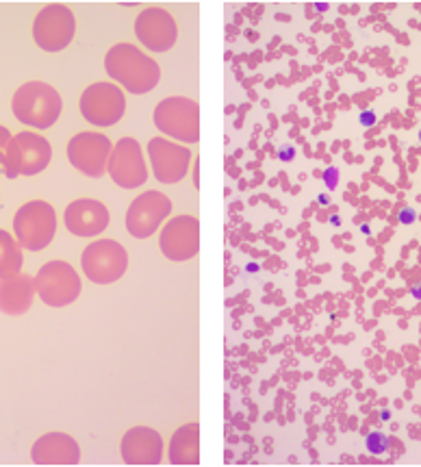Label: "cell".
<instances>
[{"instance_id": "cell-1", "label": "cell", "mask_w": 421, "mask_h": 467, "mask_svg": "<svg viewBox=\"0 0 421 467\" xmlns=\"http://www.w3.org/2000/svg\"><path fill=\"white\" fill-rule=\"evenodd\" d=\"M107 72L113 78H118L128 92L133 94H144L150 92L152 88L159 83V66L150 57L141 55L138 48L130 47V44H118L109 50L107 55Z\"/></svg>"}, {"instance_id": "cell-2", "label": "cell", "mask_w": 421, "mask_h": 467, "mask_svg": "<svg viewBox=\"0 0 421 467\" xmlns=\"http://www.w3.org/2000/svg\"><path fill=\"white\" fill-rule=\"evenodd\" d=\"M14 116L20 119L22 124L36 129H48L59 119L64 102L55 88L48 83L31 81L15 92L14 102H11Z\"/></svg>"}, {"instance_id": "cell-3", "label": "cell", "mask_w": 421, "mask_h": 467, "mask_svg": "<svg viewBox=\"0 0 421 467\" xmlns=\"http://www.w3.org/2000/svg\"><path fill=\"white\" fill-rule=\"evenodd\" d=\"M14 231L22 248L33 250V253L44 250L56 233L55 209L44 201L22 204L14 218Z\"/></svg>"}, {"instance_id": "cell-4", "label": "cell", "mask_w": 421, "mask_h": 467, "mask_svg": "<svg viewBox=\"0 0 421 467\" xmlns=\"http://www.w3.org/2000/svg\"><path fill=\"white\" fill-rule=\"evenodd\" d=\"M50 144L42 135L37 133H20L11 138V144L7 148V157H5V174L9 179L15 176H33L46 170L50 163Z\"/></svg>"}, {"instance_id": "cell-5", "label": "cell", "mask_w": 421, "mask_h": 467, "mask_svg": "<svg viewBox=\"0 0 421 467\" xmlns=\"http://www.w3.org/2000/svg\"><path fill=\"white\" fill-rule=\"evenodd\" d=\"M36 292L48 306L72 305L81 294V278L66 261H50L37 272Z\"/></svg>"}, {"instance_id": "cell-6", "label": "cell", "mask_w": 421, "mask_h": 467, "mask_svg": "<svg viewBox=\"0 0 421 467\" xmlns=\"http://www.w3.org/2000/svg\"><path fill=\"white\" fill-rule=\"evenodd\" d=\"M74 28H77V22H74L72 11L66 5L55 3L37 14L36 22H33V37L42 50L56 53L72 42Z\"/></svg>"}, {"instance_id": "cell-7", "label": "cell", "mask_w": 421, "mask_h": 467, "mask_svg": "<svg viewBox=\"0 0 421 467\" xmlns=\"http://www.w3.org/2000/svg\"><path fill=\"white\" fill-rule=\"evenodd\" d=\"M81 264L89 281L107 285L118 281L127 272L128 257L127 250L119 246L118 242L100 239V242H94L92 246L85 248Z\"/></svg>"}, {"instance_id": "cell-8", "label": "cell", "mask_w": 421, "mask_h": 467, "mask_svg": "<svg viewBox=\"0 0 421 467\" xmlns=\"http://www.w3.org/2000/svg\"><path fill=\"white\" fill-rule=\"evenodd\" d=\"M127 100L116 85L96 83L87 88L81 96V113L87 122L96 127H109L124 116Z\"/></svg>"}, {"instance_id": "cell-9", "label": "cell", "mask_w": 421, "mask_h": 467, "mask_svg": "<svg viewBox=\"0 0 421 467\" xmlns=\"http://www.w3.org/2000/svg\"><path fill=\"white\" fill-rule=\"evenodd\" d=\"M155 122L163 133L183 141H198V105L187 99H168L157 107Z\"/></svg>"}, {"instance_id": "cell-10", "label": "cell", "mask_w": 421, "mask_h": 467, "mask_svg": "<svg viewBox=\"0 0 421 467\" xmlns=\"http://www.w3.org/2000/svg\"><path fill=\"white\" fill-rule=\"evenodd\" d=\"M111 141L100 133H78L67 144V159L74 168L89 176L105 174Z\"/></svg>"}, {"instance_id": "cell-11", "label": "cell", "mask_w": 421, "mask_h": 467, "mask_svg": "<svg viewBox=\"0 0 421 467\" xmlns=\"http://www.w3.org/2000/svg\"><path fill=\"white\" fill-rule=\"evenodd\" d=\"M169 204L168 198L159 192H146L139 198H135V202L130 204L128 215H127V226L135 237H150L152 233L159 229L163 218H168Z\"/></svg>"}, {"instance_id": "cell-12", "label": "cell", "mask_w": 421, "mask_h": 467, "mask_svg": "<svg viewBox=\"0 0 421 467\" xmlns=\"http://www.w3.org/2000/svg\"><path fill=\"white\" fill-rule=\"evenodd\" d=\"M198 231H200L198 220L190 218V215L169 222L161 235V250L165 257L172 261H185L196 257L198 248H200Z\"/></svg>"}, {"instance_id": "cell-13", "label": "cell", "mask_w": 421, "mask_h": 467, "mask_svg": "<svg viewBox=\"0 0 421 467\" xmlns=\"http://www.w3.org/2000/svg\"><path fill=\"white\" fill-rule=\"evenodd\" d=\"M109 172L119 187H139L146 183V165L141 157V148L135 140H119L109 161Z\"/></svg>"}, {"instance_id": "cell-14", "label": "cell", "mask_w": 421, "mask_h": 467, "mask_svg": "<svg viewBox=\"0 0 421 467\" xmlns=\"http://www.w3.org/2000/svg\"><path fill=\"white\" fill-rule=\"evenodd\" d=\"M135 33L146 48L161 53V50L172 48L176 42V22L168 11L148 9L135 22Z\"/></svg>"}, {"instance_id": "cell-15", "label": "cell", "mask_w": 421, "mask_h": 467, "mask_svg": "<svg viewBox=\"0 0 421 467\" xmlns=\"http://www.w3.org/2000/svg\"><path fill=\"white\" fill-rule=\"evenodd\" d=\"M66 226L72 235L77 237H89L98 235L109 226V211L98 201H87V198H81V201H74L67 204L66 209Z\"/></svg>"}, {"instance_id": "cell-16", "label": "cell", "mask_w": 421, "mask_h": 467, "mask_svg": "<svg viewBox=\"0 0 421 467\" xmlns=\"http://www.w3.org/2000/svg\"><path fill=\"white\" fill-rule=\"evenodd\" d=\"M150 159L155 165V174L163 183H179L187 174L191 152L187 148L169 144L168 140H152L150 141Z\"/></svg>"}, {"instance_id": "cell-17", "label": "cell", "mask_w": 421, "mask_h": 467, "mask_svg": "<svg viewBox=\"0 0 421 467\" xmlns=\"http://www.w3.org/2000/svg\"><path fill=\"white\" fill-rule=\"evenodd\" d=\"M31 459L36 465H77L81 459V450L70 435L48 432L36 441Z\"/></svg>"}, {"instance_id": "cell-18", "label": "cell", "mask_w": 421, "mask_h": 467, "mask_svg": "<svg viewBox=\"0 0 421 467\" xmlns=\"http://www.w3.org/2000/svg\"><path fill=\"white\" fill-rule=\"evenodd\" d=\"M161 437L152 429H133L122 441V457L130 465H157L161 461Z\"/></svg>"}, {"instance_id": "cell-19", "label": "cell", "mask_w": 421, "mask_h": 467, "mask_svg": "<svg viewBox=\"0 0 421 467\" xmlns=\"http://www.w3.org/2000/svg\"><path fill=\"white\" fill-rule=\"evenodd\" d=\"M33 296H36V278L28 275L0 278V311L7 316H20L31 309Z\"/></svg>"}, {"instance_id": "cell-20", "label": "cell", "mask_w": 421, "mask_h": 467, "mask_svg": "<svg viewBox=\"0 0 421 467\" xmlns=\"http://www.w3.org/2000/svg\"><path fill=\"white\" fill-rule=\"evenodd\" d=\"M169 459H172L174 465L200 463V452H198V426L196 424L185 426V429H180L172 437Z\"/></svg>"}, {"instance_id": "cell-21", "label": "cell", "mask_w": 421, "mask_h": 467, "mask_svg": "<svg viewBox=\"0 0 421 467\" xmlns=\"http://www.w3.org/2000/svg\"><path fill=\"white\" fill-rule=\"evenodd\" d=\"M22 264L25 257H22L20 242H15L7 231H0V278L20 275Z\"/></svg>"}, {"instance_id": "cell-22", "label": "cell", "mask_w": 421, "mask_h": 467, "mask_svg": "<svg viewBox=\"0 0 421 467\" xmlns=\"http://www.w3.org/2000/svg\"><path fill=\"white\" fill-rule=\"evenodd\" d=\"M365 446L369 450V454H374V457H380V454H385L386 450H389V437H386L385 432H380V431L369 432L367 440H365Z\"/></svg>"}, {"instance_id": "cell-23", "label": "cell", "mask_w": 421, "mask_h": 467, "mask_svg": "<svg viewBox=\"0 0 421 467\" xmlns=\"http://www.w3.org/2000/svg\"><path fill=\"white\" fill-rule=\"evenodd\" d=\"M11 144L9 129L0 127V165H5V157H7V148Z\"/></svg>"}, {"instance_id": "cell-24", "label": "cell", "mask_w": 421, "mask_h": 467, "mask_svg": "<svg viewBox=\"0 0 421 467\" xmlns=\"http://www.w3.org/2000/svg\"><path fill=\"white\" fill-rule=\"evenodd\" d=\"M323 183H326L328 190H337L339 185V170L337 168H328L323 172Z\"/></svg>"}, {"instance_id": "cell-25", "label": "cell", "mask_w": 421, "mask_h": 467, "mask_svg": "<svg viewBox=\"0 0 421 467\" xmlns=\"http://www.w3.org/2000/svg\"><path fill=\"white\" fill-rule=\"evenodd\" d=\"M397 220H400L402 224L411 226V224H415V220H417V211H415L413 207H404L400 213H397Z\"/></svg>"}, {"instance_id": "cell-26", "label": "cell", "mask_w": 421, "mask_h": 467, "mask_svg": "<svg viewBox=\"0 0 421 467\" xmlns=\"http://www.w3.org/2000/svg\"><path fill=\"white\" fill-rule=\"evenodd\" d=\"M375 119H378V118H375V113L372 111V109H369V111H363L361 113V116H358V122H361V127H374V124H375Z\"/></svg>"}, {"instance_id": "cell-27", "label": "cell", "mask_w": 421, "mask_h": 467, "mask_svg": "<svg viewBox=\"0 0 421 467\" xmlns=\"http://www.w3.org/2000/svg\"><path fill=\"white\" fill-rule=\"evenodd\" d=\"M293 157H295V148L293 146H282L281 150H278V159H281V161H292Z\"/></svg>"}, {"instance_id": "cell-28", "label": "cell", "mask_w": 421, "mask_h": 467, "mask_svg": "<svg viewBox=\"0 0 421 467\" xmlns=\"http://www.w3.org/2000/svg\"><path fill=\"white\" fill-rule=\"evenodd\" d=\"M411 294H413V298L421 300V285H415V287L411 289Z\"/></svg>"}, {"instance_id": "cell-29", "label": "cell", "mask_w": 421, "mask_h": 467, "mask_svg": "<svg viewBox=\"0 0 421 467\" xmlns=\"http://www.w3.org/2000/svg\"><path fill=\"white\" fill-rule=\"evenodd\" d=\"M380 420L389 421L391 420V411H380Z\"/></svg>"}, {"instance_id": "cell-30", "label": "cell", "mask_w": 421, "mask_h": 467, "mask_svg": "<svg viewBox=\"0 0 421 467\" xmlns=\"http://www.w3.org/2000/svg\"><path fill=\"white\" fill-rule=\"evenodd\" d=\"M320 204H322V207H326V204H328V193H322V196H320Z\"/></svg>"}, {"instance_id": "cell-31", "label": "cell", "mask_w": 421, "mask_h": 467, "mask_svg": "<svg viewBox=\"0 0 421 467\" xmlns=\"http://www.w3.org/2000/svg\"><path fill=\"white\" fill-rule=\"evenodd\" d=\"M330 222H333L334 226H341V220H339V215H333V218H330Z\"/></svg>"}, {"instance_id": "cell-32", "label": "cell", "mask_w": 421, "mask_h": 467, "mask_svg": "<svg viewBox=\"0 0 421 467\" xmlns=\"http://www.w3.org/2000/svg\"><path fill=\"white\" fill-rule=\"evenodd\" d=\"M361 231L365 233V235H369V233H372V229H369V224H361Z\"/></svg>"}, {"instance_id": "cell-33", "label": "cell", "mask_w": 421, "mask_h": 467, "mask_svg": "<svg viewBox=\"0 0 421 467\" xmlns=\"http://www.w3.org/2000/svg\"><path fill=\"white\" fill-rule=\"evenodd\" d=\"M419 144H421V130H419Z\"/></svg>"}]
</instances>
